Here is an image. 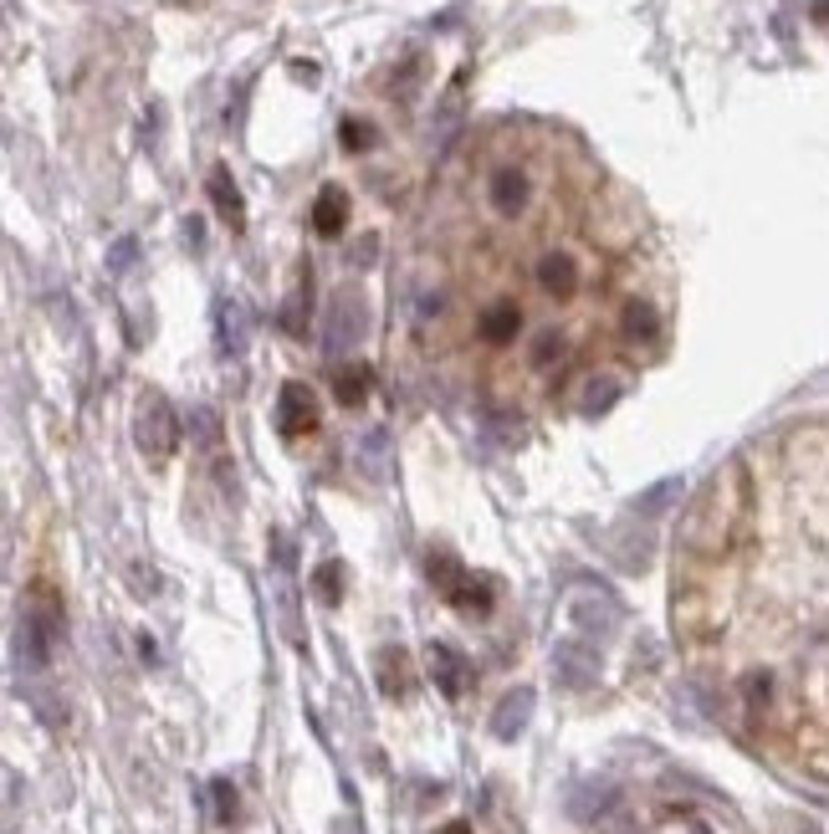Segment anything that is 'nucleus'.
<instances>
[{
  "instance_id": "6e6552de",
  "label": "nucleus",
  "mask_w": 829,
  "mask_h": 834,
  "mask_svg": "<svg viewBox=\"0 0 829 834\" xmlns=\"http://www.w3.org/2000/svg\"><path fill=\"white\" fill-rule=\"evenodd\" d=\"M425 666H430L435 686H441L446 696H461V691H466V681H471L466 661H461V655H456L451 645H430V650H425Z\"/></svg>"
},
{
  "instance_id": "423d86ee",
  "label": "nucleus",
  "mask_w": 829,
  "mask_h": 834,
  "mask_svg": "<svg viewBox=\"0 0 829 834\" xmlns=\"http://www.w3.org/2000/svg\"><path fill=\"white\" fill-rule=\"evenodd\" d=\"M553 671H558L563 686H594L599 681V650L589 640H558Z\"/></svg>"
},
{
  "instance_id": "ddd939ff",
  "label": "nucleus",
  "mask_w": 829,
  "mask_h": 834,
  "mask_svg": "<svg viewBox=\"0 0 829 834\" xmlns=\"http://www.w3.org/2000/svg\"><path fill=\"white\" fill-rule=\"evenodd\" d=\"M615 394H620V379L594 374V379H584V389H579V410H584V415H604L609 405H615Z\"/></svg>"
},
{
  "instance_id": "9b49d317",
  "label": "nucleus",
  "mask_w": 829,
  "mask_h": 834,
  "mask_svg": "<svg viewBox=\"0 0 829 834\" xmlns=\"http://www.w3.org/2000/svg\"><path fill=\"white\" fill-rule=\"evenodd\" d=\"M364 333V307H359V297L348 302V292L333 302V323H328V348H343V343H354Z\"/></svg>"
},
{
  "instance_id": "a211bd4d",
  "label": "nucleus",
  "mask_w": 829,
  "mask_h": 834,
  "mask_svg": "<svg viewBox=\"0 0 829 834\" xmlns=\"http://www.w3.org/2000/svg\"><path fill=\"white\" fill-rule=\"evenodd\" d=\"M190 425L200 430V435H195L200 446H215V435H221V425H215V415H210V410H195V415H190Z\"/></svg>"
},
{
  "instance_id": "aec40b11",
  "label": "nucleus",
  "mask_w": 829,
  "mask_h": 834,
  "mask_svg": "<svg viewBox=\"0 0 829 834\" xmlns=\"http://www.w3.org/2000/svg\"><path fill=\"white\" fill-rule=\"evenodd\" d=\"M671 497H676V481H666V487H656V492H650V497L640 502V512H650V507H666Z\"/></svg>"
},
{
  "instance_id": "f3484780",
  "label": "nucleus",
  "mask_w": 829,
  "mask_h": 834,
  "mask_svg": "<svg viewBox=\"0 0 829 834\" xmlns=\"http://www.w3.org/2000/svg\"><path fill=\"white\" fill-rule=\"evenodd\" d=\"M343 144H348V149H369V144H374V128L348 118V123H343Z\"/></svg>"
},
{
  "instance_id": "f257e3e1",
  "label": "nucleus",
  "mask_w": 829,
  "mask_h": 834,
  "mask_svg": "<svg viewBox=\"0 0 829 834\" xmlns=\"http://www.w3.org/2000/svg\"><path fill=\"white\" fill-rule=\"evenodd\" d=\"M748 517H753V487H748L743 466H722L702 487V497H696V507L686 517L681 548L691 558H727L732 543L743 538Z\"/></svg>"
},
{
  "instance_id": "1a4fd4ad",
  "label": "nucleus",
  "mask_w": 829,
  "mask_h": 834,
  "mask_svg": "<svg viewBox=\"0 0 829 834\" xmlns=\"http://www.w3.org/2000/svg\"><path fill=\"white\" fill-rule=\"evenodd\" d=\"M569 614L584 630H599V635H609V630L620 625V604L609 599V594H579V599H569Z\"/></svg>"
},
{
  "instance_id": "20e7f679",
  "label": "nucleus",
  "mask_w": 829,
  "mask_h": 834,
  "mask_svg": "<svg viewBox=\"0 0 829 834\" xmlns=\"http://www.w3.org/2000/svg\"><path fill=\"white\" fill-rule=\"evenodd\" d=\"M430 579L446 589V599H451L456 609H476V614L492 609V589H487L482 579H471L466 568H456L446 553H430Z\"/></svg>"
},
{
  "instance_id": "2eb2a0df",
  "label": "nucleus",
  "mask_w": 829,
  "mask_h": 834,
  "mask_svg": "<svg viewBox=\"0 0 829 834\" xmlns=\"http://www.w3.org/2000/svg\"><path fill=\"white\" fill-rule=\"evenodd\" d=\"M379 681H384L389 696H405V691H410V666H405L400 650H384V655H379Z\"/></svg>"
},
{
  "instance_id": "4468645a",
  "label": "nucleus",
  "mask_w": 829,
  "mask_h": 834,
  "mask_svg": "<svg viewBox=\"0 0 829 834\" xmlns=\"http://www.w3.org/2000/svg\"><path fill=\"white\" fill-rule=\"evenodd\" d=\"M210 200H215V210H221L231 226L246 221V205H241V195H236V185H231V174H226V169H215V174H210Z\"/></svg>"
},
{
  "instance_id": "6ab92c4d",
  "label": "nucleus",
  "mask_w": 829,
  "mask_h": 834,
  "mask_svg": "<svg viewBox=\"0 0 829 834\" xmlns=\"http://www.w3.org/2000/svg\"><path fill=\"white\" fill-rule=\"evenodd\" d=\"M215 809H221V819H226V824L236 819V788H231L226 778H221V783H215Z\"/></svg>"
},
{
  "instance_id": "0eeeda50",
  "label": "nucleus",
  "mask_w": 829,
  "mask_h": 834,
  "mask_svg": "<svg viewBox=\"0 0 829 834\" xmlns=\"http://www.w3.org/2000/svg\"><path fill=\"white\" fill-rule=\"evenodd\" d=\"M620 333L630 348H656L661 343V313H656V302H625V318H620Z\"/></svg>"
},
{
  "instance_id": "dca6fc26",
  "label": "nucleus",
  "mask_w": 829,
  "mask_h": 834,
  "mask_svg": "<svg viewBox=\"0 0 829 834\" xmlns=\"http://www.w3.org/2000/svg\"><path fill=\"white\" fill-rule=\"evenodd\" d=\"M333 389H338V400L343 405H359L364 394H369V369H333Z\"/></svg>"
},
{
  "instance_id": "7ed1b4c3",
  "label": "nucleus",
  "mask_w": 829,
  "mask_h": 834,
  "mask_svg": "<svg viewBox=\"0 0 829 834\" xmlns=\"http://www.w3.org/2000/svg\"><path fill=\"white\" fill-rule=\"evenodd\" d=\"M528 200H533L528 169H522V164H492V174H487V205H492V215L517 221V215L528 210Z\"/></svg>"
},
{
  "instance_id": "39448f33",
  "label": "nucleus",
  "mask_w": 829,
  "mask_h": 834,
  "mask_svg": "<svg viewBox=\"0 0 829 834\" xmlns=\"http://www.w3.org/2000/svg\"><path fill=\"white\" fill-rule=\"evenodd\" d=\"M277 430L287 435V441H308V435L318 430V405H313V389L287 384V389L277 394Z\"/></svg>"
},
{
  "instance_id": "f8f14e48",
  "label": "nucleus",
  "mask_w": 829,
  "mask_h": 834,
  "mask_svg": "<svg viewBox=\"0 0 829 834\" xmlns=\"http://www.w3.org/2000/svg\"><path fill=\"white\" fill-rule=\"evenodd\" d=\"M343 221H348V195L328 185V190L318 195V205H313V231H318V236H338Z\"/></svg>"
},
{
  "instance_id": "9d476101",
  "label": "nucleus",
  "mask_w": 829,
  "mask_h": 834,
  "mask_svg": "<svg viewBox=\"0 0 829 834\" xmlns=\"http://www.w3.org/2000/svg\"><path fill=\"white\" fill-rule=\"evenodd\" d=\"M528 717H533V691H528V686H522V691H507L502 707L492 712V732H497V737H517L522 727H528Z\"/></svg>"
},
{
  "instance_id": "f03ea898",
  "label": "nucleus",
  "mask_w": 829,
  "mask_h": 834,
  "mask_svg": "<svg viewBox=\"0 0 829 834\" xmlns=\"http://www.w3.org/2000/svg\"><path fill=\"white\" fill-rule=\"evenodd\" d=\"M134 435H139V451L149 461H169L174 446H180V420H174L164 394H144L139 400V415H134Z\"/></svg>"
}]
</instances>
